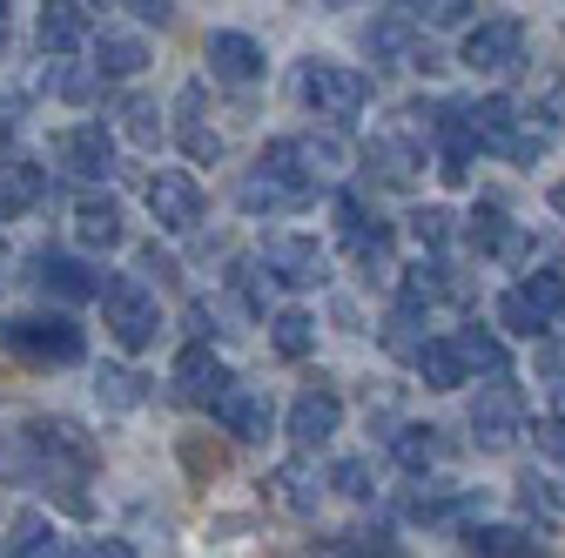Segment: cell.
Here are the masks:
<instances>
[{
    "label": "cell",
    "mask_w": 565,
    "mask_h": 558,
    "mask_svg": "<svg viewBox=\"0 0 565 558\" xmlns=\"http://www.w3.org/2000/svg\"><path fill=\"white\" fill-rule=\"evenodd\" d=\"M0 343L21 357V364H41V371H67L88 357V336L75 316H8L0 323Z\"/></svg>",
    "instance_id": "6da1fadb"
},
{
    "label": "cell",
    "mask_w": 565,
    "mask_h": 558,
    "mask_svg": "<svg viewBox=\"0 0 565 558\" xmlns=\"http://www.w3.org/2000/svg\"><path fill=\"white\" fill-rule=\"evenodd\" d=\"M102 316H108V336L121 343V351H149L156 330H162V303L156 290L141 283V276H108V290H102Z\"/></svg>",
    "instance_id": "7a4b0ae2"
},
{
    "label": "cell",
    "mask_w": 565,
    "mask_h": 558,
    "mask_svg": "<svg viewBox=\"0 0 565 558\" xmlns=\"http://www.w3.org/2000/svg\"><path fill=\"white\" fill-rule=\"evenodd\" d=\"M297 101L323 121H350L371 101V75H358V67H343V61H303L297 67Z\"/></svg>",
    "instance_id": "3957f363"
},
{
    "label": "cell",
    "mask_w": 565,
    "mask_h": 558,
    "mask_svg": "<svg viewBox=\"0 0 565 558\" xmlns=\"http://www.w3.org/2000/svg\"><path fill=\"white\" fill-rule=\"evenodd\" d=\"M471 135H478V149L505 155V162H519V169H532V162L545 155V128H525V121H519V108H512L505 95L471 101Z\"/></svg>",
    "instance_id": "277c9868"
},
{
    "label": "cell",
    "mask_w": 565,
    "mask_h": 558,
    "mask_svg": "<svg viewBox=\"0 0 565 558\" xmlns=\"http://www.w3.org/2000/svg\"><path fill=\"white\" fill-rule=\"evenodd\" d=\"M471 438L484 451H505L512 438H525V390L512 377H491L478 390V404H471Z\"/></svg>",
    "instance_id": "5b68a950"
},
{
    "label": "cell",
    "mask_w": 565,
    "mask_h": 558,
    "mask_svg": "<svg viewBox=\"0 0 565 558\" xmlns=\"http://www.w3.org/2000/svg\"><path fill=\"white\" fill-rule=\"evenodd\" d=\"M256 262L269 269V283H282V290H317V283H330V256L310 236H269Z\"/></svg>",
    "instance_id": "8992f818"
},
{
    "label": "cell",
    "mask_w": 565,
    "mask_h": 558,
    "mask_svg": "<svg viewBox=\"0 0 565 558\" xmlns=\"http://www.w3.org/2000/svg\"><path fill=\"white\" fill-rule=\"evenodd\" d=\"M141 195H149V216H156L169 236H189V229L202 223V189H195L189 169H156Z\"/></svg>",
    "instance_id": "52a82bcc"
},
{
    "label": "cell",
    "mask_w": 565,
    "mask_h": 558,
    "mask_svg": "<svg viewBox=\"0 0 565 558\" xmlns=\"http://www.w3.org/2000/svg\"><path fill=\"white\" fill-rule=\"evenodd\" d=\"M54 155H61V169L67 175H82V182H108L115 175V135L102 128V121H75L54 142Z\"/></svg>",
    "instance_id": "ba28073f"
},
{
    "label": "cell",
    "mask_w": 565,
    "mask_h": 558,
    "mask_svg": "<svg viewBox=\"0 0 565 558\" xmlns=\"http://www.w3.org/2000/svg\"><path fill=\"white\" fill-rule=\"evenodd\" d=\"M337 229H343V249L358 256L364 269H377V276H391V229L371 216V208L358 202V195H337Z\"/></svg>",
    "instance_id": "9c48e42d"
},
{
    "label": "cell",
    "mask_w": 565,
    "mask_h": 558,
    "mask_svg": "<svg viewBox=\"0 0 565 558\" xmlns=\"http://www.w3.org/2000/svg\"><path fill=\"white\" fill-rule=\"evenodd\" d=\"M519 54H525V28L519 21H478L471 34H465V67L471 75H505V67H519Z\"/></svg>",
    "instance_id": "30bf717a"
},
{
    "label": "cell",
    "mask_w": 565,
    "mask_h": 558,
    "mask_svg": "<svg viewBox=\"0 0 565 558\" xmlns=\"http://www.w3.org/2000/svg\"><path fill=\"white\" fill-rule=\"evenodd\" d=\"M95 0H41V21H34V34H41V54H75V47H88L95 41Z\"/></svg>",
    "instance_id": "8fae6325"
},
{
    "label": "cell",
    "mask_w": 565,
    "mask_h": 558,
    "mask_svg": "<svg viewBox=\"0 0 565 558\" xmlns=\"http://www.w3.org/2000/svg\"><path fill=\"white\" fill-rule=\"evenodd\" d=\"M236 202H243V216H290V208H303V202H310V189H303L297 175H282V169L256 162V169L243 175Z\"/></svg>",
    "instance_id": "7c38bea8"
},
{
    "label": "cell",
    "mask_w": 565,
    "mask_h": 558,
    "mask_svg": "<svg viewBox=\"0 0 565 558\" xmlns=\"http://www.w3.org/2000/svg\"><path fill=\"white\" fill-rule=\"evenodd\" d=\"M34 283L61 303H95L108 290V269H95L82 256H34Z\"/></svg>",
    "instance_id": "4fadbf2b"
},
{
    "label": "cell",
    "mask_w": 565,
    "mask_h": 558,
    "mask_svg": "<svg viewBox=\"0 0 565 558\" xmlns=\"http://www.w3.org/2000/svg\"><path fill=\"white\" fill-rule=\"evenodd\" d=\"M209 410H216V425H223L236 444H256V438L269 431V417H276V404H269V390H263V384H230Z\"/></svg>",
    "instance_id": "5bb4252c"
},
{
    "label": "cell",
    "mask_w": 565,
    "mask_h": 558,
    "mask_svg": "<svg viewBox=\"0 0 565 558\" xmlns=\"http://www.w3.org/2000/svg\"><path fill=\"white\" fill-rule=\"evenodd\" d=\"M209 75L230 82V88H256V82H263V47H256L249 34H236V28L209 34Z\"/></svg>",
    "instance_id": "9a60e30c"
},
{
    "label": "cell",
    "mask_w": 565,
    "mask_h": 558,
    "mask_svg": "<svg viewBox=\"0 0 565 558\" xmlns=\"http://www.w3.org/2000/svg\"><path fill=\"white\" fill-rule=\"evenodd\" d=\"M230 384H236V377H230V364L209 351V343H189V351L175 357V390H182L189 404H216Z\"/></svg>",
    "instance_id": "2e32d148"
},
{
    "label": "cell",
    "mask_w": 565,
    "mask_h": 558,
    "mask_svg": "<svg viewBox=\"0 0 565 558\" xmlns=\"http://www.w3.org/2000/svg\"><path fill=\"white\" fill-rule=\"evenodd\" d=\"M337 425H343V397L323 390V384H310V390L290 404V438H297L303 451H317L323 438H337Z\"/></svg>",
    "instance_id": "e0dca14e"
},
{
    "label": "cell",
    "mask_w": 565,
    "mask_h": 558,
    "mask_svg": "<svg viewBox=\"0 0 565 558\" xmlns=\"http://www.w3.org/2000/svg\"><path fill=\"white\" fill-rule=\"evenodd\" d=\"M175 142H182L189 162H216L223 155V135L209 128V115H202V82H189L175 95Z\"/></svg>",
    "instance_id": "ac0fdd59"
},
{
    "label": "cell",
    "mask_w": 565,
    "mask_h": 558,
    "mask_svg": "<svg viewBox=\"0 0 565 558\" xmlns=\"http://www.w3.org/2000/svg\"><path fill=\"white\" fill-rule=\"evenodd\" d=\"M465 236H471V249H484V256H525V236H519V223L505 216L499 202H478L471 216H465Z\"/></svg>",
    "instance_id": "d6986e66"
},
{
    "label": "cell",
    "mask_w": 565,
    "mask_h": 558,
    "mask_svg": "<svg viewBox=\"0 0 565 558\" xmlns=\"http://www.w3.org/2000/svg\"><path fill=\"white\" fill-rule=\"evenodd\" d=\"M47 169L41 162H14V169H0V223H21L28 208H41L47 202Z\"/></svg>",
    "instance_id": "ffe728a7"
},
{
    "label": "cell",
    "mask_w": 565,
    "mask_h": 558,
    "mask_svg": "<svg viewBox=\"0 0 565 558\" xmlns=\"http://www.w3.org/2000/svg\"><path fill=\"white\" fill-rule=\"evenodd\" d=\"M121 208H115V195H82L75 202V243L82 249H121Z\"/></svg>",
    "instance_id": "44dd1931"
},
{
    "label": "cell",
    "mask_w": 565,
    "mask_h": 558,
    "mask_svg": "<svg viewBox=\"0 0 565 558\" xmlns=\"http://www.w3.org/2000/svg\"><path fill=\"white\" fill-rule=\"evenodd\" d=\"M417 364V377L431 384V390H458L471 371H465V351H458V336H424V351L411 357Z\"/></svg>",
    "instance_id": "7402d4cb"
},
{
    "label": "cell",
    "mask_w": 565,
    "mask_h": 558,
    "mask_svg": "<svg viewBox=\"0 0 565 558\" xmlns=\"http://www.w3.org/2000/svg\"><path fill=\"white\" fill-rule=\"evenodd\" d=\"M438 297H465V283H458L438 256H417V262L404 269V303H411V310H431Z\"/></svg>",
    "instance_id": "603a6c76"
},
{
    "label": "cell",
    "mask_w": 565,
    "mask_h": 558,
    "mask_svg": "<svg viewBox=\"0 0 565 558\" xmlns=\"http://www.w3.org/2000/svg\"><path fill=\"white\" fill-rule=\"evenodd\" d=\"M95 67H102L108 82H128V75H141V67H149V47H141V34L102 28V34H95Z\"/></svg>",
    "instance_id": "cb8c5ba5"
},
{
    "label": "cell",
    "mask_w": 565,
    "mask_h": 558,
    "mask_svg": "<svg viewBox=\"0 0 565 558\" xmlns=\"http://www.w3.org/2000/svg\"><path fill=\"white\" fill-rule=\"evenodd\" d=\"M465 551H478V558H532L539 551V538L525 532V525H471L465 532Z\"/></svg>",
    "instance_id": "d4e9b609"
},
{
    "label": "cell",
    "mask_w": 565,
    "mask_h": 558,
    "mask_svg": "<svg viewBox=\"0 0 565 558\" xmlns=\"http://www.w3.org/2000/svg\"><path fill=\"white\" fill-rule=\"evenodd\" d=\"M458 336V351H465V371H484V377H512V351L499 336H491L484 323H465V330H451Z\"/></svg>",
    "instance_id": "484cf974"
},
{
    "label": "cell",
    "mask_w": 565,
    "mask_h": 558,
    "mask_svg": "<svg viewBox=\"0 0 565 558\" xmlns=\"http://www.w3.org/2000/svg\"><path fill=\"white\" fill-rule=\"evenodd\" d=\"M364 162H371V169H377V182H391V189H404V182L424 169V155L404 142V135H377V142L364 149Z\"/></svg>",
    "instance_id": "4316f807"
},
{
    "label": "cell",
    "mask_w": 565,
    "mask_h": 558,
    "mask_svg": "<svg viewBox=\"0 0 565 558\" xmlns=\"http://www.w3.org/2000/svg\"><path fill=\"white\" fill-rule=\"evenodd\" d=\"M269 343H276V357L303 364V357L317 351V316H310V310H276V316H269Z\"/></svg>",
    "instance_id": "83f0119b"
},
{
    "label": "cell",
    "mask_w": 565,
    "mask_h": 558,
    "mask_svg": "<svg viewBox=\"0 0 565 558\" xmlns=\"http://www.w3.org/2000/svg\"><path fill=\"white\" fill-rule=\"evenodd\" d=\"M391 451H397V464H404L411 477H424L431 464H445V431H438V425H404Z\"/></svg>",
    "instance_id": "f1b7e54d"
},
{
    "label": "cell",
    "mask_w": 565,
    "mask_h": 558,
    "mask_svg": "<svg viewBox=\"0 0 565 558\" xmlns=\"http://www.w3.org/2000/svg\"><path fill=\"white\" fill-rule=\"evenodd\" d=\"M417 525H458V518H471L478 512V492H431V484H424V492L404 505Z\"/></svg>",
    "instance_id": "f546056e"
},
{
    "label": "cell",
    "mask_w": 565,
    "mask_h": 558,
    "mask_svg": "<svg viewBox=\"0 0 565 558\" xmlns=\"http://www.w3.org/2000/svg\"><path fill=\"white\" fill-rule=\"evenodd\" d=\"M95 397H102L108 410H135L141 397H149V377H135V371H121V364H102V371H95Z\"/></svg>",
    "instance_id": "4dcf8cb0"
},
{
    "label": "cell",
    "mask_w": 565,
    "mask_h": 558,
    "mask_svg": "<svg viewBox=\"0 0 565 558\" xmlns=\"http://www.w3.org/2000/svg\"><path fill=\"white\" fill-rule=\"evenodd\" d=\"M519 297H525V303L545 316V330H552V323L565 316V276H558V269H532L525 283H519Z\"/></svg>",
    "instance_id": "1f68e13d"
},
{
    "label": "cell",
    "mask_w": 565,
    "mask_h": 558,
    "mask_svg": "<svg viewBox=\"0 0 565 558\" xmlns=\"http://www.w3.org/2000/svg\"><path fill=\"white\" fill-rule=\"evenodd\" d=\"M121 135H128L135 149H156V142H162V108H156L149 95H128V101H121Z\"/></svg>",
    "instance_id": "d6a6232c"
},
{
    "label": "cell",
    "mask_w": 565,
    "mask_h": 558,
    "mask_svg": "<svg viewBox=\"0 0 565 558\" xmlns=\"http://www.w3.org/2000/svg\"><path fill=\"white\" fill-rule=\"evenodd\" d=\"M391 8L411 14L417 28H458V21H471L478 0H391Z\"/></svg>",
    "instance_id": "836d02e7"
},
{
    "label": "cell",
    "mask_w": 565,
    "mask_h": 558,
    "mask_svg": "<svg viewBox=\"0 0 565 558\" xmlns=\"http://www.w3.org/2000/svg\"><path fill=\"white\" fill-rule=\"evenodd\" d=\"M8 551H21V558H41V551H61V538H54V525H47V512H21V518H14V532H8Z\"/></svg>",
    "instance_id": "e575fe53"
},
{
    "label": "cell",
    "mask_w": 565,
    "mask_h": 558,
    "mask_svg": "<svg viewBox=\"0 0 565 558\" xmlns=\"http://www.w3.org/2000/svg\"><path fill=\"white\" fill-rule=\"evenodd\" d=\"M102 82H108V75H102L95 61H75V67H54V75H47V88H54L61 101H95Z\"/></svg>",
    "instance_id": "d590c367"
},
{
    "label": "cell",
    "mask_w": 565,
    "mask_h": 558,
    "mask_svg": "<svg viewBox=\"0 0 565 558\" xmlns=\"http://www.w3.org/2000/svg\"><path fill=\"white\" fill-rule=\"evenodd\" d=\"M330 492H343V498H358V505H371V492H377V477H371V464H364V458H343V464H330Z\"/></svg>",
    "instance_id": "8d00e7d4"
},
{
    "label": "cell",
    "mask_w": 565,
    "mask_h": 558,
    "mask_svg": "<svg viewBox=\"0 0 565 558\" xmlns=\"http://www.w3.org/2000/svg\"><path fill=\"white\" fill-rule=\"evenodd\" d=\"M276 492H282V512H317V498H323V484L303 471V464H290L276 477Z\"/></svg>",
    "instance_id": "74e56055"
},
{
    "label": "cell",
    "mask_w": 565,
    "mask_h": 558,
    "mask_svg": "<svg viewBox=\"0 0 565 558\" xmlns=\"http://www.w3.org/2000/svg\"><path fill=\"white\" fill-rule=\"evenodd\" d=\"M384 351H391V357H404V364L424 351V336H417V310H411V303H404V310L384 323Z\"/></svg>",
    "instance_id": "f35d334b"
},
{
    "label": "cell",
    "mask_w": 565,
    "mask_h": 558,
    "mask_svg": "<svg viewBox=\"0 0 565 558\" xmlns=\"http://www.w3.org/2000/svg\"><path fill=\"white\" fill-rule=\"evenodd\" d=\"M404 223H411V236H417L424 249H445V243H451V208H411Z\"/></svg>",
    "instance_id": "ab89813d"
},
{
    "label": "cell",
    "mask_w": 565,
    "mask_h": 558,
    "mask_svg": "<svg viewBox=\"0 0 565 558\" xmlns=\"http://www.w3.org/2000/svg\"><path fill=\"white\" fill-rule=\"evenodd\" d=\"M499 323H505L512 336H545V316H539L519 290H505V297H499Z\"/></svg>",
    "instance_id": "60d3db41"
},
{
    "label": "cell",
    "mask_w": 565,
    "mask_h": 558,
    "mask_svg": "<svg viewBox=\"0 0 565 558\" xmlns=\"http://www.w3.org/2000/svg\"><path fill=\"white\" fill-rule=\"evenodd\" d=\"M532 444H539L552 464H565V417H539V425H532Z\"/></svg>",
    "instance_id": "b9f144b4"
},
{
    "label": "cell",
    "mask_w": 565,
    "mask_h": 558,
    "mask_svg": "<svg viewBox=\"0 0 565 558\" xmlns=\"http://www.w3.org/2000/svg\"><path fill=\"white\" fill-rule=\"evenodd\" d=\"M141 276H156V283H169V276H175V262H169V256L149 243V249H141Z\"/></svg>",
    "instance_id": "7bdbcfd3"
},
{
    "label": "cell",
    "mask_w": 565,
    "mask_h": 558,
    "mask_svg": "<svg viewBox=\"0 0 565 558\" xmlns=\"http://www.w3.org/2000/svg\"><path fill=\"white\" fill-rule=\"evenodd\" d=\"M539 115H545V121H565V75H558V82L539 95Z\"/></svg>",
    "instance_id": "ee69618b"
},
{
    "label": "cell",
    "mask_w": 565,
    "mask_h": 558,
    "mask_svg": "<svg viewBox=\"0 0 565 558\" xmlns=\"http://www.w3.org/2000/svg\"><path fill=\"white\" fill-rule=\"evenodd\" d=\"M135 14L156 21V28H169V0H135Z\"/></svg>",
    "instance_id": "f6af8a7d"
},
{
    "label": "cell",
    "mask_w": 565,
    "mask_h": 558,
    "mask_svg": "<svg viewBox=\"0 0 565 558\" xmlns=\"http://www.w3.org/2000/svg\"><path fill=\"white\" fill-rule=\"evenodd\" d=\"M8 34H14V14H8V0H0V47H8Z\"/></svg>",
    "instance_id": "bcb514c9"
},
{
    "label": "cell",
    "mask_w": 565,
    "mask_h": 558,
    "mask_svg": "<svg viewBox=\"0 0 565 558\" xmlns=\"http://www.w3.org/2000/svg\"><path fill=\"white\" fill-rule=\"evenodd\" d=\"M552 404H558V417H565V377H558V390H552Z\"/></svg>",
    "instance_id": "7dc6e473"
},
{
    "label": "cell",
    "mask_w": 565,
    "mask_h": 558,
    "mask_svg": "<svg viewBox=\"0 0 565 558\" xmlns=\"http://www.w3.org/2000/svg\"><path fill=\"white\" fill-rule=\"evenodd\" d=\"M323 8H358V0H323Z\"/></svg>",
    "instance_id": "c3c4849f"
},
{
    "label": "cell",
    "mask_w": 565,
    "mask_h": 558,
    "mask_svg": "<svg viewBox=\"0 0 565 558\" xmlns=\"http://www.w3.org/2000/svg\"><path fill=\"white\" fill-rule=\"evenodd\" d=\"M0 135H8V121H0Z\"/></svg>",
    "instance_id": "681fc988"
},
{
    "label": "cell",
    "mask_w": 565,
    "mask_h": 558,
    "mask_svg": "<svg viewBox=\"0 0 565 558\" xmlns=\"http://www.w3.org/2000/svg\"><path fill=\"white\" fill-rule=\"evenodd\" d=\"M102 8H108V0H102Z\"/></svg>",
    "instance_id": "f907efd6"
}]
</instances>
